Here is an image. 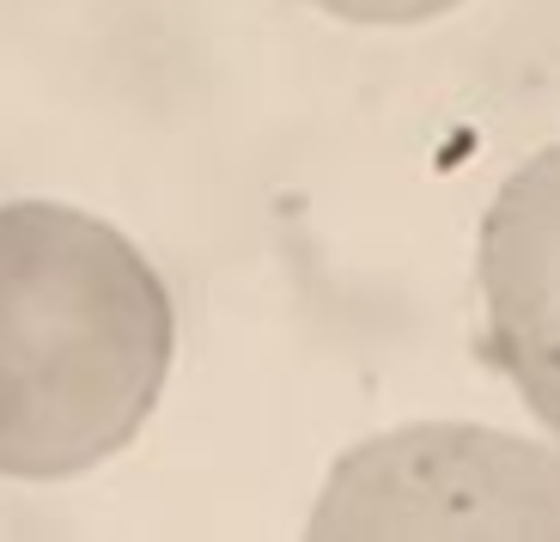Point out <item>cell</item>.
Listing matches in <instances>:
<instances>
[{
  "instance_id": "obj_3",
  "label": "cell",
  "mask_w": 560,
  "mask_h": 542,
  "mask_svg": "<svg viewBox=\"0 0 560 542\" xmlns=\"http://www.w3.org/2000/svg\"><path fill=\"white\" fill-rule=\"evenodd\" d=\"M481 354L560 446V140L493 189L476 238Z\"/></svg>"
},
{
  "instance_id": "obj_4",
  "label": "cell",
  "mask_w": 560,
  "mask_h": 542,
  "mask_svg": "<svg viewBox=\"0 0 560 542\" xmlns=\"http://www.w3.org/2000/svg\"><path fill=\"white\" fill-rule=\"evenodd\" d=\"M317 13L341 19V25H372V31H396V25H427V19L457 13L463 0H311Z\"/></svg>"
},
{
  "instance_id": "obj_1",
  "label": "cell",
  "mask_w": 560,
  "mask_h": 542,
  "mask_svg": "<svg viewBox=\"0 0 560 542\" xmlns=\"http://www.w3.org/2000/svg\"><path fill=\"white\" fill-rule=\"evenodd\" d=\"M177 360V305L98 214L0 201V475L80 482L135 446Z\"/></svg>"
},
{
  "instance_id": "obj_2",
  "label": "cell",
  "mask_w": 560,
  "mask_h": 542,
  "mask_svg": "<svg viewBox=\"0 0 560 542\" xmlns=\"http://www.w3.org/2000/svg\"><path fill=\"white\" fill-rule=\"evenodd\" d=\"M305 537H560V446L481 420H408L336 458Z\"/></svg>"
}]
</instances>
